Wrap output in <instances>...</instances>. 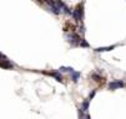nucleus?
I'll return each instance as SVG.
<instances>
[{
  "label": "nucleus",
  "instance_id": "nucleus-1",
  "mask_svg": "<svg viewBox=\"0 0 126 119\" xmlns=\"http://www.w3.org/2000/svg\"><path fill=\"white\" fill-rule=\"evenodd\" d=\"M72 16L76 21H81L82 20V16H84V11H82V5H78L75 8V10L72 11Z\"/></svg>",
  "mask_w": 126,
  "mask_h": 119
},
{
  "label": "nucleus",
  "instance_id": "nucleus-2",
  "mask_svg": "<svg viewBox=\"0 0 126 119\" xmlns=\"http://www.w3.org/2000/svg\"><path fill=\"white\" fill-rule=\"evenodd\" d=\"M66 37H68V41H69V42H71L72 45H78V44L80 45V42H81V40H82V39H81L79 35H76V34L68 35Z\"/></svg>",
  "mask_w": 126,
  "mask_h": 119
},
{
  "label": "nucleus",
  "instance_id": "nucleus-3",
  "mask_svg": "<svg viewBox=\"0 0 126 119\" xmlns=\"http://www.w3.org/2000/svg\"><path fill=\"white\" fill-rule=\"evenodd\" d=\"M124 87V82L122 81H114V82H110L109 83V88L115 91V89H119V88H122Z\"/></svg>",
  "mask_w": 126,
  "mask_h": 119
},
{
  "label": "nucleus",
  "instance_id": "nucleus-4",
  "mask_svg": "<svg viewBox=\"0 0 126 119\" xmlns=\"http://www.w3.org/2000/svg\"><path fill=\"white\" fill-rule=\"evenodd\" d=\"M1 67H3V68H9V70H13V68H14V66H13V64L10 63L8 60H3V61H1Z\"/></svg>",
  "mask_w": 126,
  "mask_h": 119
},
{
  "label": "nucleus",
  "instance_id": "nucleus-5",
  "mask_svg": "<svg viewBox=\"0 0 126 119\" xmlns=\"http://www.w3.org/2000/svg\"><path fill=\"white\" fill-rule=\"evenodd\" d=\"M49 74H50V76H52V77H54L58 82H62V76H61V74H59L58 72H50Z\"/></svg>",
  "mask_w": 126,
  "mask_h": 119
},
{
  "label": "nucleus",
  "instance_id": "nucleus-6",
  "mask_svg": "<svg viewBox=\"0 0 126 119\" xmlns=\"http://www.w3.org/2000/svg\"><path fill=\"white\" fill-rule=\"evenodd\" d=\"M80 76H81L80 72H72V73H71V79L76 83V82L79 81V78H80Z\"/></svg>",
  "mask_w": 126,
  "mask_h": 119
},
{
  "label": "nucleus",
  "instance_id": "nucleus-7",
  "mask_svg": "<svg viewBox=\"0 0 126 119\" xmlns=\"http://www.w3.org/2000/svg\"><path fill=\"white\" fill-rule=\"evenodd\" d=\"M115 48V46H109V47H99V48H96L95 51L96 52H105V51H111V50H114Z\"/></svg>",
  "mask_w": 126,
  "mask_h": 119
},
{
  "label": "nucleus",
  "instance_id": "nucleus-8",
  "mask_svg": "<svg viewBox=\"0 0 126 119\" xmlns=\"http://www.w3.org/2000/svg\"><path fill=\"white\" fill-rule=\"evenodd\" d=\"M81 109H82L84 112H87V109H89V101H84V102H82Z\"/></svg>",
  "mask_w": 126,
  "mask_h": 119
},
{
  "label": "nucleus",
  "instance_id": "nucleus-9",
  "mask_svg": "<svg viewBox=\"0 0 126 119\" xmlns=\"http://www.w3.org/2000/svg\"><path fill=\"white\" fill-rule=\"evenodd\" d=\"M59 70H60V72H70V73L74 72V68L72 67H60Z\"/></svg>",
  "mask_w": 126,
  "mask_h": 119
},
{
  "label": "nucleus",
  "instance_id": "nucleus-10",
  "mask_svg": "<svg viewBox=\"0 0 126 119\" xmlns=\"http://www.w3.org/2000/svg\"><path fill=\"white\" fill-rule=\"evenodd\" d=\"M91 77H92L94 79H95L96 82H100V81L102 79V78H101V76H99L97 73H92V74H91Z\"/></svg>",
  "mask_w": 126,
  "mask_h": 119
},
{
  "label": "nucleus",
  "instance_id": "nucleus-11",
  "mask_svg": "<svg viewBox=\"0 0 126 119\" xmlns=\"http://www.w3.org/2000/svg\"><path fill=\"white\" fill-rule=\"evenodd\" d=\"M80 46H84V47H87L89 46V44L85 41V40H81V42H80Z\"/></svg>",
  "mask_w": 126,
  "mask_h": 119
},
{
  "label": "nucleus",
  "instance_id": "nucleus-12",
  "mask_svg": "<svg viewBox=\"0 0 126 119\" xmlns=\"http://www.w3.org/2000/svg\"><path fill=\"white\" fill-rule=\"evenodd\" d=\"M95 94H96V91L95 89H94L91 93H90V95H89V99H92L94 98V97H95Z\"/></svg>",
  "mask_w": 126,
  "mask_h": 119
},
{
  "label": "nucleus",
  "instance_id": "nucleus-13",
  "mask_svg": "<svg viewBox=\"0 0 126 119\" xmlns=\"http://www.w3.org/2000/svg\"><path fill=\"white\" fill-rule=\"evenodd\" d=\"M81 119H91V117H90L89 114H86V115H82V117H81Z\"/></svg>",
  "mask_w": 126,
  "mask_h": 119
}]
</instances>
